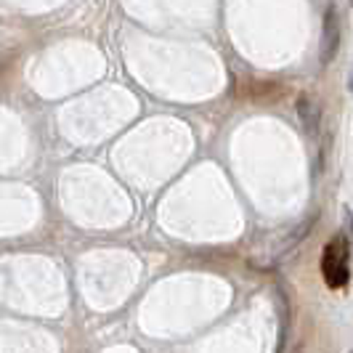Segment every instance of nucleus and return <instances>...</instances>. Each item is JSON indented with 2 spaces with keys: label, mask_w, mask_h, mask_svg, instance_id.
Here are the masks:
<instances>
[{
  "label": "nucleus",
  "mask_w": 353,
  "mask_h": 353,
  "mask_svg": "<svg viewBox=\"0 0 353 353\" xmlns=\"http://www.w3.org/2000/svg\"><path fill=\"white\" fill-rule=\"evenodd\" d=\"M321 276L330 290H343L351 279V245L345 234H337L327 242L321 255Z\"/></svg>",
  "instance_id": "1"
},
{
  "label": "nucleus",
  "mask_w": 353,
  "mask_h": 353,
  "mask_svg": "<svg viewBox=\"0 0 353 353\" xmlns=\"http://www.w3.org/2000/svg\"><path fill=\"white\" fill-rule=\"evenodd\" d=\"M295 109H298V117L303 123V130L305 133H316L319 123H321V109H319V101L308 93H301L298 101H295Z\"/></svg>",
  "instance_id": "3"
},
{
  "label": "nucleus",
  "mask_w": 353,
  "mask_h": 353,
  "mask_svg": "<svg viewBox=\"0 0 353 353\" xmlns=\"http://www.w3.org/2000/svg\"><path fill=\"white\" fill-rule=\"evenodd\" d=\"M340 51V17L335 6H327L324 27H321V64H330Z\"/></svg>",
  "instance_id": "2"
}]
</instances>
